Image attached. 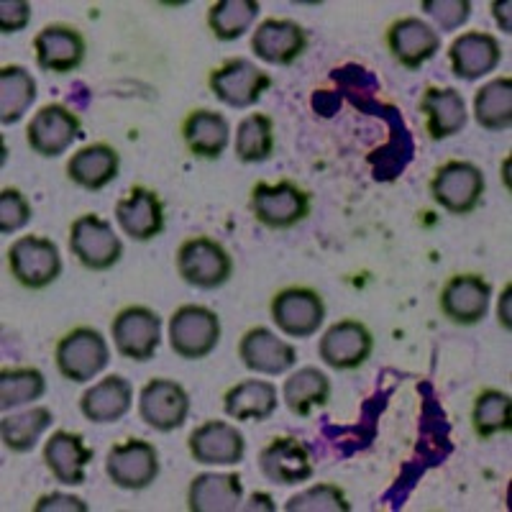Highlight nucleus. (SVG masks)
<instances>
[{"instance_id":"obj_12","label":"nucleus","mask_w":512,"mask_h":512,"mask_svg":"<svg viewBox=\"0 0 512 512\" xmlns=\"http://www.w3.org/2000/svg\"><path fill=\"white\" fill-rule=\"evenodd\" d=\"M274 326L290 338H310L326 320V303L318 290L292 285L280 290L269 305Z\"/></svg>"},{"instance_id":"obj_7","label":"nucleus","mask_w":512,"mask_h":512,"mask_svg":"<svg viewBox=\"0 0 512 512\" xmlns=\"http://www.w3.org/2000/svg\"><path fill=\"white\" fill-rule=\"evenodd\" d=\"M208 88L223 105L244 111L259 103L262 95L272 88V75L256 67L251 59L231 57L221 67L210 70Z\"/></svg>"},{"instance_id":"obj_41","label":"nucleus","mask_w":512,"mask_h":512,"mask_svg":"<svg viewBox=\"0 0 512 512\" xmlns=\"http://www.w3.org/2000/svg\"><path fill=\"white\" fill-rule=\"evenodd\" d=\"M420 8L436 21L441 31L461 29L472 16V3L469 0H423Z\"/></svg>"},{"instance_id":"obj_18","label":"nucleus","mask_w":512,"mask_h":512,"mask_svg":"<svg viewBox=\"0 0 512 512\" xmlns=\"http://www.w3.org/2000/svg\"><path fill=\"white\" fill-rule=\"evenodd\" d=\"M34 52L39 70L70 75V72L80 70L88 57V41L75 26L49 24L34 36Z\"/></svg>"},{"instance_id":"obj_19","label":"nucleus","mask_w":512,"mask_h":512,"mask_svg":"<svg viewBox=\"0 0 512 512\" xmlns=\"http://www.w3.org/2000/svg\"><path fill=\"white\" fill-rule=\"evenodd\" d=\"M187 451L203 466H236L244 461V433L228 420H205L187 438Z\"/></svg>"},{"instance_id":"obj_16","label":"nucleus","mask_w":512,"mask_h":512,"mask_svg":"<svg viewBox=\"0 0 512 512\" xmlns=\"http://www.w3.org/2000/svg\"><path fill=\"white\" fill-rule=\"evenodd\" d=\"M489 297H492V285L482 274H454L441 287L438 308L443 318L451 320L454 326H477L487 318Z\"/></svg>"},{"instance_id":"obj_46","label":"nucleus","mask_w":512,"mask_h":512,"mask_svg":"<svg viewBox=\"0 0 512 512\" xmlns=\"http://www.w3.org/2000/svg\"><path fill=\"white\" fill-rule=\"evenodd\" d=\"M497 315H500V323L505 331H510L512 323H510V285H505V290H502V300H500V310H497Z\"/></svg>"},{"instance_id":"obj_13","label":"nucleus","mask_w":512,"mask_h":512,"mask_svg":"<svg viewBox=\"0 0 512 512\" xmlns=\"http://www.w3.org/2000/svg\"><path fill=\"white\" fill-rule=\"evenodd\" d=\"M82 136V121L62 103L41 105L26 126V144L44 159L62 157Z\"/></svg>"},{"instance_id":"obj_25","label":"nucleus","mask_w":512,"mask_h":512,"mask_svg":"<svg viewBox=\"0 0 512 512\" xmlns=\"http://www.w3.org/2000/svg\"><path fill=\"white\" fill-rule=\"evenodd\" d=\"M180 134L192 157L216 162L231 144V123L223 113L198 108V111L187 113L180 126Z\"/></svg>"},{"instance_id":"obj_34","label":"nucleus","mask_w":512,"mask_h":512,"mask_svg":"<svg viewBox=\"0 0 512 512\" xmlns=\"http://www.w3.org/2000/svg\"><path fill=\"white\" fill-rule=\"evenodd\" d=\"M474 118L484 131H507L512 126V80L495 77L474 95Z\"/></svg>"},{"instance_id":"obj_14","label":"nucleus","mask_w":512,"mask_h":512,"mask_svg":"<svg viewBox=\"0 0 512 512\" xmlns=\"http://www.w3.org/2000/svg\"><path fill=\"white\" fill-rule=\"evenodd\" d=\"M374 351V336L361 320L344 318L333 323L318 341V356L336 372H354L364 367Z\"/></svg>"},{"instance_id":"obj_29","label":"nucleus","mask_w":512,"mask_h":512,"mask_svg":"<svg viewBox=\"0 0 512 512\" xmlns=\"http://www.w3.org/2000/svg\"><path fill=\"white\" fill-rule=\"evenodd\" d=\"M244 502V482L239 474L203 472L187 489V510L190 512H233Z\"/></svg>"},{"instance_id":"obj_8","label":"nucleus","mask_w":512,"mask_h":512,"mask_svg":"<svg viewBox=\"0 0 512 512\" xmlns=\"http://www.w3.org/2000/svg\"><path fill=\"white\" fill-rule=\"evenodd\" d=\"M70 251L90 272H108L121 262L123 244L111 221L100 218L98 213H85L70 226Z\"/></svg>"},{"instance_id":"obj_23","label":"nucleus","mask_w":512,"mask_h":512,"mask_svg":"<svg viewBox=\"0 0 512 512\" xmlns=\"http://www.w3.org/2000/svg\"><path fill=\"white\" fill-rule=\"evenodd\" d=\"M239 359L249 372L277 377L295 367L297 351L292 344L277 338V333L269 331L267 326H254L241 336Z\"/></svg>"},{"instance_id":"obj_31","label":"nucleus","mask_w":512,"mask_h":512,"mask_svg":"<svg viewBox=\"0 0 512 512\" xmlns=\"http://www.w3.org/2000/svg\"><path fill=\"white\" fill-rule=\"evenodd\" d=\"M282 400L297 418H310L313 410L328 408L331 402V379L318 367H300L282 384Z\"/></svg>"},{"instance_id":"obj_32","label":"nucleus","mask_w":512,"mask_h":512,"mask_svg":"<svg viewBox=\"0 0 512 512\" xmlns=\"http://www.w3.org/2000/svg\"><path fill=\"white\" fill-rule=\"evenodd\" d=\"M54 413L47 405H34L24 413H6L0 420V438L11 454H29L39 438L52 428Z\"/></svg>"},{"instance_id":"obj_40","label":"nucleus","mask_w":512,"mask_h":512,"mask_svg":"<svg viewBox=\"0 0 512 512\" xmlns=\"http://www.w3.org/2000/svg\"><path fill=\"white\" fill-rule=\"evenodd\" d=\"M34 210L26 195L18 187H3L0 190V233L11 236L29 226Z\"/></svg>"},{"instance_id":"obj_10","label":"nucleus","mask_w":512,"mask_h":512,"mask_svg":"<svg viewBox=\"0 0 512 512\" xmlns=\"http://www.w3.org/2000/svg\"><path fill=\"white\" fill-rule=\"evenodd\" d=\"M105 474L126 492H141L152 487L159 477V451L152 441L144 438H126L113 443L105 456Z\"/></svg>"},{"instance_id":"obj_42","label":"nucleus","mask_w":512,"mask_h":512,"mask_svg":"<svg viewBox=\"0 0 512 512\" xmlns=\"http://www.w3.org/2000/svg\"><path fill=\"white\" fill-rule=\"evenodd\" d=\"M31 21V3L26 0H3L0 3V31L3 34H18Z\"/></svg>"},{"instance_id":"obj_35","label":"nucleus","mask_w":512,"mask_h":512,"mask_svg":"<svg viewBox=\"0 0 512 512\" xmlns=\"http://www.w3.org/2000/svg\"><path fill=\"white\" fill-rule=\"evenodd\" d=\"M47 392V377L36 367L0 369V410L13 413L21 405L41 400Z\"/></svg>"},{"instance_id":"obj_44","label":"nucleus","mask_w":512,"mask_h":512,"mask_svg":"<svg viewBox=\"0 0 512 512\" xmlns=\"http://www.w3.org/2000/svg\"><path fill=\"white\" fill-rule=\"evenodd\" d=\"M510 8H512L510 0H495V3H492V16H495L497 26H500V29L505 31V34H510V31H512V26H510Z\"/></svg>"},{"instance_id":"obj_30","label":"nucleus","mask_w":512,"mask_h":512,"mask_svg":"<svg viewBox=\"0 0 512 512\" xmlns=\"http://www.w3.org/2000/svg\"><path fill=\"white\" fill-rule=\"evenodd\" d=\"M277 387L269 379H244L228 387L223 395V413L231 420L264 423L277 413Z\"/></svg>"},{"instance_id":"obj_1","label":"nucleus","mask_w":512,"mask_h":512,"mask_svg":"<svg viewBox=\"0 0 512 512\" xmlns=\"http://www.w3.org/2000/svg\"><path fill=\"white\" fill-rule=\"evenodd\" d=\"M249 208L256 221L269 231H290L310 218L313 195L292 180H280L277 185L256 182L251 187Z\"/></svg>"},{"instance_id":"obj_4","label":"nucleus","mask_w":512,"mask_h":512,"mask_svg":"<svg viewBox=\"0 0 512 512\" xmlns=\"http://www.w3.org/2000/svg\"><path fill=\"white\" fill-rule=\"evenodd\" d=\"M177 274L195 290H218L233 274V259L221 241L192 236L177 249Z\"/></svg>"},{"instance_id":"obj_39","label":"nucleus","mask_w":512,"mask_h":512,"mask_svg":"<svg viewBox=\"0 0 512 512\" xmlns=\"http://www.w3.org/2000/svg\"><path fill=\"white\" fill-rule=\"evenodd\" d=\"M285 512H351V502L338 484L320 482L290 497Z\"/></svg>"},{"instance_id":"obj_11","label":"nucleus","mask_w":512,"mask_h":512,"mask_svg":"<svg viewBox=\"0 0 512 512\" xmlns=\"http://www.w3.org/2000/svg\"><path fill=\"white\" fill-rule=\"evenodd\" d=\"M190 415V395L180 382L154 377L139 392V418L157 433L180 431Z\"/></svg>"},{"instance_id":"obj_6","label":"nucleus","mask_w":512,"mask_h":512,"mask_svg":"<svg viewBox=\"0 0 512 512\" xmlns=\"http://www.w3.org/2000/svg\"><path fill=\"white\" fill-rule=\"evenodd\" d=\"M431 198L451 216H469L484 198V172L474 162L451 159L431 177Z\"/></svg>"},{"instance_id":"obj_2","label":"nucleus","mask_w":512,"mask_h":512,"mask_svg":"<svg viewBox=\"0 0 512 512\" xmlns=\"http://www.w3.org/2000/svg\"><path fill=\"white\" fill-rule=\"evenodd\" d=\"M111 361V346L93 326H77L54 346V364L67 382L85 384L98 377Z\"/></svg>"},{"instance_id":"obj_21","label":"nucleus","mask_w":512,"mask_h":512,"mask_svg":"<svg viewBox=\"0 0 512 512\" xmlns=\"http://www.w3.org/2000/svg\"><path fill=\"white\" fill-rule=\"evenodd\" d=\"M502 62V44L487 31H464L448 47V64L454 77L466 82L482 80Z\"/></svg>"},{"instance_id":"obj_3","label":"nucleus","mask_w":512,"mask_h":512,"mask_svg":"<svg viewBox=\"0 0 512 512\" xmlns=\"http://www.w3.org/2000/svg\"><path fill=\"white\" fill-rule=\"evenodd\" d=\"M8 272L24 290H47L62 274L59 246L47 236H21L6 251Z\"/></svg>"},{"instance_id":"obj_37","label":"nucleus","mask_w":512,"mask_h":512,"mask_svg":"<svg viewBox=\"0 0 512 512\" xmlns=\"http://www.w3.org/2000/svg\"><path fill=\"white\" fill-rule=\"evenodd\" d=\"M512 397L507 392L487 387L474 397L472 428L474 436L489 441L497 433H510L512 428Z\"/></svg>"},{"instance_id":"obj_38","label":"nucleus","mask_w":512,"mask_h":512,"mask_svg":"<svg viewBox=\"0 0 512 512\" xmlns=\"http://www.w3.org/2000/svg\"><path fill=\"white\" fill-rule=\"evenodd\" d=\"M259 0H218L208 8V26L218 41H236L254 26Z\"/></svg>"},{"instance_id":"obj_43","label":"nucleus","mask_w":512,"mask_h":512,"mask_svg":"<svg viewBox=\"0 0 512 512\" xmlns=\"http://www.w3.org/2000/svg\"><path fill=\"white\" fill-rule=\"evenodd\" d=\"M57 510L85 512L88 510V505H85V500H80V497L62 495V492H52V495L39 497L34 505V512H57Z\"/></svg>"},{"instance_id":"obj_45","label":"nucleus","mask_w":512,"mask_h":512,"mask_svg":"<svg viewBox=\"0 0 512 512\" xmlns=\"http://www.w3.org/2000/svg\"><path fill=\"white\" fill-rule=\"evenodd\" d=\"M241 510H269L272 512L274 510V502H272V497L267 495V492H254V495H251V502L249 505H241Z\"/></svg>"},{"instance_id":"obj_26","label":"nucleus","mask_w":512,"mask_h":512,"mask_svg":"<svg viewBox=\"0 0 512 512\" xmlns=\"http://www.w3.org/2000/svg\"><path fill=\"white\" fill-rule=\"evenodd\" d=\"M134 405V387L123 374H108L82 392L80 413L95 425L118 423Z\"/></svg>"},{"instance_id":"obj_33","label":"nucleus","mask_w":512,"mask_h":512,"mask_svg":"<svg viewBox=\"0 0 512 512\" xmlns=\"http://www.w3.org/2000/svg\"><path fill=\"white\" fill-rule=\"evenodd\" d=\"M39 88L31 72L21 64H6L0 70V123L13 126L29 113Z\"/></svg>"},{"instance_id":"obj_15","label":"nucleus","mask_w":512,"mask_h":512,"mask_svg":"<svg viewBox=\"0 0 512 512\" xmlns=\"http://www.w3.org/2000/svg\"><path fill=\"white\" fill-rule=\"evenodd\" d=\"M384 44L400 67L418 72L425 62H431L441 52V34L423 18L402 16L387 26Z\"/></svg>"},{"instance_id":"obj_9","label":"nucleus","mask_w":512,"mask_h":512,"mask_svg":"<svg viewBox=\"0 0 512 512\" xmlns=\"http://www.w3.org/2000/svg\"><path fill=\"white\" fill-rule=\"evenodd\" d=\"M113 346L123 359L144 361L154 359L162 344V318L157 310L146 305H126L116 313L111 323Z\"/></svg>"},{"instance_id":"obj_28","label":"nucleus","mask_w":512,"mask_h":512,"mask_svg":"<svg viewBox=\"0 0 512 512\" xmlns=\"http://www.w3.org/2000/svg\"><path fill=\"white\" fill-rule=\"evenodd\" d=\"M431 141H446L461 134L469 121L466 103L456 88H428L418 103Z\"/></svg>"},{"instance_id":"obj_5","label":"nucleus","mask_w":512,"mask_h":512,"mask_svg":"<svg viewBox=\"0 0 512 512\" xmlns=\"http://www.w3.org/2000/svg\"><path fill=\"white\" fill-rule=\"evenodd\" d=\"M221 341V318L205 305H180L169 318V349L185 361H200Z\"/></svg>"},{"instance_id":"obj_36","label":"nucleus","mask_w":512,"mask_h":512,"mask_svg":"<svg viewBox=\"0 0 512 512\" xmlns=\"http://www.w3.org/2000/svg\"><path fill=\"white\" fill-rule=\"evenodd\" d=\"M236 157L244 164H262L274 154V121L267 113H249L236 126Z\"/></svg>"},{"instance_id":"obj_22","label":"nucleus","mask_w":512,"mask_h":512,"mask_svg":"<svg viewBox=\"0 0 512 512\" xmlns=\"http://www.w3.org/2000/svg\"><path fill=\"white\" fill-rule=\"evenodd\" d=\"M116 223L131 241H154L164 231V203L149 187L134 185L116 203Z\"/></svg>"},{"instance_id":"obj_20","label":"nucleus","mask_w":512,"mask_h":512,"mask_svg":"<svg viewBox=\"0 0 512 512\" xmlns=\"http://www.w3.org/2000/svg\"><path fill=\"white\" fill-rule=\"evenodd\" d=\"M259 472L267 482L280 484V487H295L308 479H313L315 466L308 446L292 436L272 438L267 446L259 451Z\"/></svg>"},{"instance_id":"obj_17","label":"nucleus","mask_w":512,"mask_h":512,"mask_svg":"<svg viewBox=\"0 0 512 512\" xmlns=\"http://www.w3.org/2000/svg\"><path fill=\"white\" fill-rule=\"evenodd\" d=\"M256 59L274 67H290L308 52V31L292 18H264L251 34Z\"/></svg>"},{"instance_id":"obj_27","label":"nucleus","mask_w":512,"mask_h":512,"mask_svg":"<svg viewBox=\"0 0 512 512\" xmlns=\"http://www.w3.org/2000/svg\"><path fill=\"white\" fill-rule=\"evenodd\" d=\"M121 172V154L111 144H88L77 149L67 162V177L72 185L88 192L105 190Z\"/></svg>"},{"instance_id":"obj_24","label":"nucleus","mask_w":512,"mask_h":512,"mask_svg":"<svg viewBox=\"0 0 512 512\" xmlns=\"http://www.w3.org/2000/svg\"><path fill=\"white\" fill-rule=\"evenodd\" d=\"M95 451L85 443L80 433L54 431L52 438L44 443V464L64 487H82L88 482V464L93 461Z\"/></svg>"}]
</instances>
